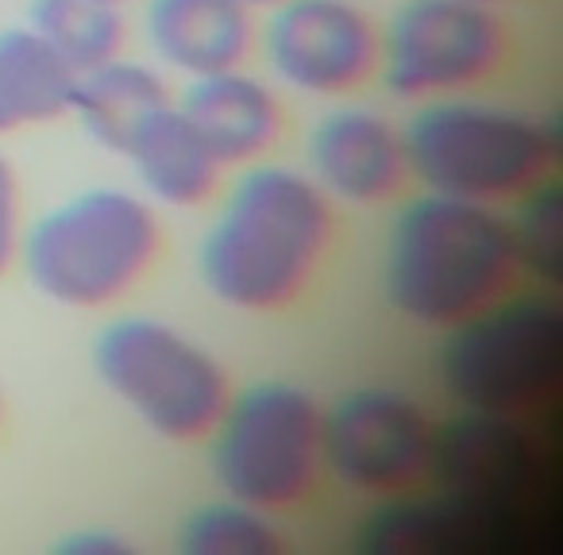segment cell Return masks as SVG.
<instances>
[{
  "mask_svg": "<svg viewBox=\"0 0 563 555\" xmlns=\"http://www.w3.org/2000/svg\"><path fill=\"white\" fill-rule=\"evenodd\" d=\"M306 174L332 204L378 209L409 186L401 124L367 104L329 109L306 140Z\"/></svg>",
  "mask_w": 563,
  "mask_h": 555,
  "instance_id": "12",
  "label": "cell"
},
{
  "mask_svg": "<svg viewBox=\"0 0 563 555\" xmlns=\"http://www.w3.org/2000/svg\"><path fill=\"white\" fill-rule=\"evenodd\" d=\"M163 255V224L143 193L89 186L24 224L20 258L27 282L63 309L124 301Z\"/></svg>",
  "mask_w": 563,
  "mask_h": 555,
  "instance_id": "4",
  "label": "cell"
},
{
  "mask_svg": "<svg viewBox=\"0 0 563 555\" xmlns=\"http://www.w3.org/2000/svg\"><path fill=\"white\" fill-rule=\"evenodd\" d=\"M174 97L166 86L163 70L151 63H135V58H109L97 70L78 74V89H74V109L78 124L93 143L109 151H124L135 127L151 116V112L166 109Z\"/></svg>",
  "mask_w": 563,
  "mask_h": 555,
  "instance_id": "17",
  "label": "cell"
},
{
  "mask_svg": "<svg viewBox=\"0 0 563 555\" xmlns=\"http://www.w3.org/2000/svg\"><path fill=\"white\" fill-rule=\"evenodd\" d=\"M478 4H494V9H498V4H506V0H478Z\"/></svg>",
  "mask_w": 563,
  "mask_h": 555,
  "instance_id": "25",
  "label": "cell"
},
{
  "mask_svg": "<svg viewBox=\"0 0 563 555\" xmlns=\"http://www.w3.org/2000/svg\"><path fill=\"white\" fill-rule=\"evenodd\" d=\"M0 421H4V393H0Z\"/></svg>",
  "mask_w": 563,
  "mask_h": 555,
  "instance_id": "26",
  "label": "cell"
},
{
  "mask_svg": "<svg viewBox=\"0 0 563 555\" xmlns=\"http://www.w3.org/2000/svg\"><path fill=\"white\" fill-rule=\"evenodd\" d=\"M27 27H35L74 74L120 58L128 43V20L112 0H32Z\"/></svg>",
  "mask_w": 563,
  "mask_h": 555,
  "instance_id": "19",
  "label": "cell"
},
{
  "mask_svg": "<svg viewBox=\"0 0 563 555\" xmlns=\"http://www.w3.org/2000/svg\"><path fill=\"white\" fill-rule=\"evenodd\" d=\"M93 375L166 444H205L232 401L228 367L158 317H117L93 340Z\"/></svg>",
  "mask_w": 563,
  "mask_h": 555,
  "instance_id": "6",
  "label": "cell"
},
{
  "mask_svg": "<svg viewBox=\"0 0 563 555\" xmlns=\"http://www.w3.org/2000/svg\"><path fill=\"white\" fill-rule=\"evenodd\" d=\"M509 240L521 274H532L537 282L560 286L563 274V193L560 181L544 178L514 201Z\"/></svg>",
  "mask_w": 563,
  "mask_h": 555,
  "instance_id": "21",
  "label": "cell"
},
{
  "mask_svg": "<svg viewBox=\"0 0 563 555\" xmlns=\"http://www.w3.org/2000/svg\"><path fill=\"white\" fill-rule=\"evenodd\" d=\"M243 4H247L251 12H271L274 4H282V0H243Z\"/></svg>",
  "mask_w": 563,
  "mask_h": 555,
  "instance_id": "24",
  "label": "cell"
},
{
  "mask_svg": "<svg viewBox=\"0 0 563 555\" xmlns=\"http://www.w3.org/2000/svg\"><path fill=\"white\" fill-rule=\"evenodd\" d=\"M517 278L509 220L494 204L424 189L394 212L383 247V293L413 329H452L509 298Z\"/></svg>",
  "mask_w": 563,
  "mask_h": 555,
  "instance_id": "2",
  "label": "cell"
},
{
  "mask_svg": "<svg viewBox=\"0 0 563 555\" xmlns=\"http://www.w3.org/2000/svg\"><path fill=\"white\" fill-rule=\"evenodd\" d=\"M336 243V204L301 166H240L197 247L212 301L243 317H278L321 278Z\"/></svg>",
  "mask_w": 563,
  "mask_h": 555,
  "instance_id": "1",
  "label": "cell"
},
{
  "mask_svg": "<svg viewBox=\"0 0 563 555\" xmlns=\"http://www.w3.org/2000/svg\"><path fill=\"white\" fill-rule=\"evenodd\" d=\"M143 35L151 55L186 78L247 66L258 51V20L243 0H147Z\"/></svg>",
  "mask_w": 563,
  "mask_h": 555,
  "instance_id": "15",
  "label": "cell"
},
{
  "mask_svg": "<svg viewBox=\"0 0 563 555\" xmlns=\"http://www.w3.org/2000/svg\"><path fill=\"white\" fill-rule=\"evenodd\" d=\"M20 240H24V204H20V178L12 158L0 151V278L16 266Z\"/></svg>",
  "mask_w": 563,
  "mask_h": 555,
  "instance_id": "22",
  "label": "cell"
},
{
  "mask_svg": "<svg viewBox=\"0 0 563 555\" xmlns=\"http://www.w3.org/2000/svg\"><path fill=\"white\" fill-rule=\"evenodd\" d=\"M174 104L224 170L266 158L286 132V109H282L278 89L251 74L247 66L189 78L186 93Z\"/></svg>",
  "mask_w": 563,
  "mask_h": 555,
  "instance_id": "14",
  "label": "cell"
},
{
  "mask_svg": "<svg viewBox=\"0 0 563 555\" xmlns=\"http://www.w3.org/2000/svg\"><path fill=\"white\" fill-rule=\"evenodd\" d=\"M58 555H128L135 544L117 529H78L70 536L58 540Z\"/></svg>",
  "mask_w": 563,
  "mask_h": 555,
  "instance_id": "23",
  "label": "cell"
},
{
  "mask_svg": "<svg viewBox=\"0 0 563 555\" xmlns=\"http://www.w3.org/2000/svg\"><path fill=\"white\" fill-rule=\"evenodd\" d=\"M0 132H9V124H4V116H0Z\"/></svg>",
  "mask_w": 563,
  "mask_h": 555,
  "instance_id": "27",
  "label": "cell"
},
{
  "mask_svg": "<svg viewBox=\"0 0 563 555\" xmlns=\"http://www.w3.org/2000/svg\"><path fill=\"white\" fill-rule=\"evenodd\" d=\"M120 155L132 163L143 197L163 209H201L205 201L217 197L220 178H224L220 158L205 147V140L174 101L151 112Z\"/></svg>",
  "mask_w": 563,
  "mask_h": 555,
  "instance_id": "16",
  "label": "cell"
},
{
  "mask_svg": "<svg viewBox=\"0 0 563 555\" xmlns=\"http://www.w3.org/2000/svg\"><path fill=\"white\" fill-rule=\"evenodd\" d=\"M437 378L460 409L532 417L563 382V306L548 293H509L444 329Z\"/></svg>",
  "mask_w": 563,
  "mask_h": 555,
  "instance_id": "7",
  "label": "cell"
},
{
  "mask_svg": "<svg viewBox=\"0 0 563 555\" xmlns=\"http://www.w3.org/2000/svg\"><path fill=\"white\" fill-rule=\"evenodd\" d=\"M429 482L478 506L521 540L552 482V455L532 417L460 409L432 432Z\"/></svg>",
  "mask_w": 563,
  "mask_h": 555,
  "instance_id": "9",
  "label": "cell"
},
{
  "mask_svg": "<svg viewBox=\"0 0 563 555\" xmlns=\"http://www.w3.org/2000/svg\"><path fill=\"white\" fill-rule=\"evenodd\" d=\"M286 547L290 540L278 529V517L228 493L189 509L178 524L181 555H282Z\"/></svg>",
  "mask_w": 563,
  "mask_h": 555,
  "instance_id": "20",
  "label": "cell"
},
{
  "mask_svg": "<svg viewBox=\"0 0 563 555\" xmlns=\"http://www.w3.org/2000/svg\"><path fill=\"white\" fill-rule=\"evenodd\" d=\"M112 4H128V0H112Z\"/></svg>",
  "mask_w": 563,
  "mask_h": 555,
  "instance_id": "28",
  "label": "cell"
},
{
  "mask_svg": "<svg viewBox=\"0 0 563 555\" xmlns=\"http://www.w3.org/2000/svg\"><path fill=\"white\" fill-rule=\"evenodd\" d=\"M258 51L278 86L340 101L378 78L383 27L360 0H282L258 27Z\"/></svg>",
  "mask_w": 563,
  "mask_h": 555,
  "instance_id": "11",
  "label": "cell"
},
{
  "mask_svg": "<svg viewBox=\"0 0 563 555\" xmlns=\"http://www.w3.org/2000/svg\"><path fill=\"white\" fill-rule=\"evenodd\" d=\"M74 89L78 74L35 27L16 24L0 32V116L9 132L70 116Z\"/></svg>",
  "mask_w": 563,
  "mask_h": 555,
  "instance_id": "18",
  "label": "cell"
},
{
  "mask_svg": "<svg viewBox=\"0 0 563 555\" xmlns=\"http://www.w3.org/2000/svg\"><path fill=\"white\" fill-rule=\"evenodd\" d=\"M205 444L220 493L274 517L290 513L324 478V406L306 386L263 378L232 390Z\"/></svg>",
  "mask_w": 563,
  "mask_h": 555,
  "instance_id": "5",
  "label": "cell"
},
{
  "mask_svg": "<svg viewBox=\"0 0 563 555\" xmlns=\"http://www.w3.org/2000/svg\"><path fill=\"white\" fill-rule=\"evenodd\" d=\"M401 143L417 186L494 209L560 170L555 120L471 93L421 101L401 120Z\"/></svg>",
  "mask_w": 563,
  "mask_h": 555,
  "instance_id": "3",
  "label": "cell"
},
{
  "mask_svg": "<svg viewBox=\"0 0 563 555\" xmlns=\"http://www.w3.org/2000/svg\"><path fill=\"white\" fill-rule=\"evenodd\" d=\"M509 27L478 0H406L383 27L378 78L398 101L460 97L506 66Z\"/></svg>",
  "mask_w": 563,
  "mask_h": 555,
  "instance_id": "8",
  "label": "cell"
},
{
  "mask_svg": "<svg viewBox=\"0 0 563 555\" xmlns=\"http://www.w3.org/2000/svg\"><path fill=\"white\" fill-rule=\"evenodd\" d=\"M429 409L394 386H360L324 406V475L363 498H394L429 482Z\"/></svg>",
  "mask_w": 563,
  "mask_h": 555,
  "instance_id": "10",
  "label": "cell"
},
{
  "mask_svg": "<svg viewBox=\"0 0 563 555\" xmlns=\"http://www.w3.org/2000/svg\"><path fill=\"white\" fill-rule=\"evenodd\" d=\"M514 540L501 521L437 486L378 498L360 524V552L367 555H478Z\"/></svg>",
  "mask_w": 563,
  "mask_h": 555,
  "instance_id": "13",
  "label": "cell"
}]
</instances>
